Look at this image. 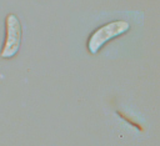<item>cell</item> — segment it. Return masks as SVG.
Listing matches in <instances>:
<instances>
[{
    "label": "cell",
    "instance_id": "7a4b0ae2",
    "mask_svg": "<svg viewBox=\"0 0 160 146\" xmlns=\"http://www.w3.org/2000/svg\"><path fill=\"white\" fill-rule=\"evenodd\" d=\"M5 42L0 52L1 59L14 57L21 46L22 39V26L19 20V16L15 14H8L5 19Z\"/></svg>",
    "mask_w": 160,
    "mask_h": 146
},
{
    "label": "cell",
    "instance_id": "6da1fadb",
    "mask_svg": "<svg viewBox=\"0 0 160 146\" xmlns=\"http://www.w3.org/2000/svg\"><path fill=\"white\" fill-rule=\"evenodd\" d=\"M129 29H130V24L125 20H115L98 27L88 40L89 52L91 55L98 54L106 42L124 35L125 32L129 31Z\"/></svg>",
    "mask_w": 160,
    "mask_h": 146
}]
</instances>
